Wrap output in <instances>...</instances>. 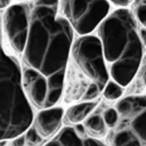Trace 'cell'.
<instances>
[{"label": "cell", "mask_w": 146, "mask_h": 146, "mask_svg": "<svg viewBox=\"0 0 146 146\" xmlns=\"http://www.w3.org/2000/svg\"><path fill=\"white\" fill-rule=\"evenodd\" d=\"M27 35L21 54L22 83L30 104L38 110L57 105L74 31L59 13V0H31Z\"/></svg>", "instance_id": "1"}, {"label": "cell", "mask_w": 146, "mask_h": 146, "mask_svg": "<svg viewBox=\"0 0 146 146\" xmlns=\"http://www.w3.org/2000/svg\"><path fill=\"white\" fill-rule=\"evenodd\" d=\"M97 36L110 79L127 88L146 54L139 36V23L127 7L112 10L97 27Z\"/></svg>", "instance_id": "2"}, {"label": "cell", "mask_w": 146, "mask_h": 146, "mask_svg": "<svg viewBox=\"0 0 146 146\" xmlns=\"http://www.w3.org/2000/svg\"><path fill=\"white\" fill-rule=\"evenodd\" d=\"M108 80L99 38L92 33L75 38L64 80L62 98L65 103L97 100Z\"/></svg>", "instance_id": "3"}, {"label": "cell", "mask_w": 146, "mask_h": 146, "mask_svg": "<svg viewBox=\"0 0 146 146\" xmlns=\"http://www.w3.org/2000/svg\"><path fill=\"white\" fill-rule=\"evenodd\" d=\"M34 112L22 83V66L7 47L0 16V140H11L33 123Z\"/></svg>", "instance_id": "4"}, {"label": "cell", "mask_w": 146, "mask_h": 146, "mask_svg": "<svg viewBox=\"0 0 146 146\" xmlns=\"http://www.w3.org/2000/svg\"><path fill=\"white\" fill-rule=\"evenodd\" d=\"M117 116L108 128V146H146V94L125 95L114 105Z\"/></svg>", "instance_id": "5"}, {"label": "cell", "mask_w": 146, "mask_h": 146, "mask_svg": "<svg viewBox=\"0 0 146 146\" xmlns=\"http://www.w3.org/2000/svg\"><path fill=\"white\" fill-rule=\"evenodd\" d=\"M59 13L78 35L91 34L111 13L108 0H59Z\"/></svg>", "instance_id": "6"}, {"label": "cell", "mask_w": 146, "mask_h": 146, "mask_svg": "<svg viewBox=\"0 0 146 146\" xmlns=\"http://www.w3.org/2000/svg\"><path fill=\"white\" fill-rule=\"evenodd\" d=\"M3 39L7 47L16 55L23 52L29 25V5L26 2H16L10 5L1 16Z\"/></svg>", "instance_id": "7"}, {"label": "cell", "mask_w": 146, "mask_h": 146, "mask_svg": "<svg viewBox=\"0 0 146 146\" xmlns=\"http://www.w3.org/2000/svg\"><path fill=\"white\" fill-rule=\"evenodd\" d=\"M43 146H108L103 139L89 136L83 124L65 125Z\"/></svg>", "instance_id": "8"}, {"label": "cell", "mask_w": 146, "mask_h": 146, "mask_svg": "<svg viewBox=\"0 0 146 146\" xmlns=\"http://www.w3.org/2000/svg\"><path fill=\"white\" fill-rule=\"evenodd\" d=\"M64 121V108L62 106H51L39 110L33 119V127L43 139H50L60 129Z\"/></svg>", "instance_id": "9"}, {"label": "cell", "mask_w": 146, "mask_h": 146, "mask_svg": "<svg viewBox=\"0 0 146 146\" xmlns=\"http://www.w3.org/2000/svg\"><path fill=\"white\" fill-rule=\"evenodd\" d=\"M98 104H99L98 100H91V102H81L70 105L67 110L64 112V122L67 125H75L83 123V121L92 112H95Z\"/></svg>", "instance_id": "10"}, {"label": "cell", "mask_w": 146, "mask_h": 146, "mask_svg": "<svg viewBox=\"0 0 146 146\" xmlns=\"http://www.w3.org/2000/svg\"><path fill=\"white\" fill-rule=\"evenodd\" d=\"M83 127L87 131V133L94 138L103 139L106 137L108 132V127L105 123V120L103 117L102 113H91L84 121Z\"/></svg>", "instance_id": "11"}, {"label": "cell", "mask_w": 146, "mask_h": 146, "mask_svg": "<svg viewBox=\"0 0 146 146\" xmlns=\"http://www.w3.org/2000/svg\"><path fill=\"white\" fill-rule=\"evenodd\" d=\"M127 88L130 89V92L127 95L146 94V54L144 56V59L139 66L137 74L135 75L133 80Z\"/></svg>", "instance_id": "12"}, {"label": "cell", "mask_w": 146, "mask_h": 146, "mask_svg": "<svg viewBox=\"0 0 146 146\" xmlns=\"http://www.w3.org/2000/svg\"><path fill=\"white\" fill-rule=\"evenodd\" d=\"M102 95L106 100H119L124 96V87L110 79Z\"/></svg>", "instance_id": "13"}, {"label": "cell", "mask_w": 146, "mask_h": 146, "mask_svg": "<svg viewBox=\"0 0 146 146\" xmlns=\"http://www.w3.org/2000/svg\"><path fill=\"white\" fill-rule=\"evenodd\" d=\"M24 136L26 139V145L29 146H38L43 141V138L39 135V132L33 127V124L24 132Z\"/></svg>", "instance_id": "14"}, {"label": "cell", "mask_w": 146, "mask_h": 146, "mask_svg": "<svg viewBox=\"0 0 146 146\" xmlns=\"http://www.w3.org/2000/svg\"><path fill=\"white\" fill-rule=\"evenodd\" d=\"M132 13L139 25L146 27V3H133Z\"/></svg>", "instance_id": "15"}, {"label": "cell", "mask_w": 146, "mask_h": 146, "mask_svg": "<svg viewBox=\"0 0 146 146\" xmlns=\"http://www.w3.org/2000/svg\"><path fill=\"white\" fill-rule=\"evenodd\" d=\"M103 114V117L105 120V123L107 124L108 128H111L115 121H116V116H117V113H116V110L114 107H110V108H106L102 112Z\"/></svg>", "instance_id": "16"}, {"label": "cell", "mask_w": 146, "mask_h": 146, "mask_svg": "<svg viewBox=\"0 0 146 146\" xmlns=\"http://www.w3.org/2000/svg\"><path fill=\"white\" fill-rule=\"evenodd\" d=\"M25 145H26V139L24 133L11 139V146H25Z\"/></svg>", "instance_id": "17"}, {"label": "cell", "mask_w": 146, "mask_h": 146, "mask_svg": "<svg viewBox=\"0 0 146 146\" xmlns=\"http://www.w3.org/2000/svg\"><path fill=\"white\" fill-rule=\"evenodd\" d=\"M112 5L116 6L117 8L120 7H128V5L131 2V0H108Z\"/></svg>", "instance_id": "18"}, {"label": "cell", "mask_w": 146, "mask_h": 146, "mask_svg": "<svg viewBox=\"0 0 146 146\" xmlns=\"http://www.w3.org/2000/svg\"><path fill=\"white\" fill-rule=\"evenodd\" d=\"M139 36H140V40L146 49V27H144L141 25H139Z\"/></svg>", "instance_id": "19"}, {"label": "cell", "mask_w": 146, "mask_h": 146, "mask_svg": "<svg viewBox=\"0 0 146 146\" xmlns=\"http://www.w3.org/2000/svg\"><path fill=\"white\" fill-rule=\"evenodd\" d=\"M11 5V0H0V10L7 9Z\"/></svg>", "instance_id": "20"}, {"label": "cell", "mask_w": 146, "mask_h": 146, "mask_svg": "<svg viewBox=\"0 0 146 146\" xmlns=\"http://www.w3.org/2000/svg\"><path fill=\"white\" fill-rule=\"evenodd\" d=\"M133 3H146V0H135Z\"/></svg>", "instance_id": "21"}, {"label": "cell", "mask_w": 146, "mask_h": 146, "mask_svg": "<svg viewBox=\"0 0 146 146\" xmlns=\"http://www.w3.org/2000/svg\"><path fill=\"white\" fill-rule=\"evenodd\" d=\"M7 140H0V146H6Z\"/></svg>", "instance_id": "22"}, {"label": "cell", "mask_w": 146, "mask_h": 146, "mask_svg": "<svg viewBox=\"0 0 146 146\" xmlns=\"http://www.w3.org/2000/svg\"><path fill=\"white\" fill-rule=\"evenodd\" d=\"M16 2H26V1H31V0H14Z\"/></svg>", "instance_id": "23"}]
</instances>
